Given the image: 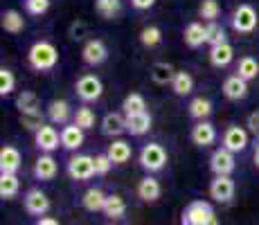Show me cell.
<instances>
[{
  "instance_id": "c3c4849f",
  "label": "cell",
  "mask_w": 259,
  "mask_h": 225,
  "mask_svg": "<svg viewBox=\"0 0 259 225\" xmlns=\"http://www.w3.org/2000/svg\"><path fill=\"white\" fill-rule=\"evenodd\" d=\"M255 167L259 169V147L255 149Z\"/></svg>"
},
{
  "instance_id": "f35d334b",
  "label": "cell",
  "mask_w": 259,
  "mask_h": 225,
  "mask_svg": "<svg viewBox=\"0 0 259 225\" xmlns=\"http://www.w3.org/2000/svg\"><path fill=\"white\" fill-rule=\"evenodd\" d=\"M198 14H201L203 21L214 23L219 18V14H221V7H219L217 0H203L201 7H198Z\"/></svg>"
},
{
  "instance_id": "bcb514c9",
  "label": "cell",
  "mask_w": 259,
  "mask_h": 225,
  "mask_svg": "<svg viewBox=\"0 0 259 225\" xmlns=\"http://www.w3.org/2000/svg\"><path fill=\"white\" fill-rule=\"evenodd\" d=\"M153 3H156V0H131V5H133L136 9H140V12H142V9L153 7Z\"/></svg>"
},
{
  "instance_id": "f1b7e54d",
  "label": "cell",
  "mask_w": 259,
  "mask_h": 225,
  "mask_svg": "<svg viewBox=\"0 0 259 225\" xmlns=\"http://www.w3.org/2000/svg\"><path fill=\"white\" fill-rule=\"evenodd\" d=\"M0 23H3L5 32H9V34H18V32H23V27H25L23 14L16 12V9H7V12L3 14V21Z\"/></svg>"
},
{
  "instance_id": "60d3db41",
  "label": "cell",
  "mask_w": 259,
  "mask_h": 225,
  "mask_svg": "<svg viewBox=\"0 0 259 225\" xmlns=\"http://www.w3.org/2000/svg\"><path fill=\"white\" fill-rule=\"evenodd\" d=\"M21 124L27 131H34L36 133L38 128L43 126V115H41V111L38 113H27V115H21Z\"/></svg>"
},
{
  "instance_id": "f546056e",
  "label": "cell",
  "mask_w": 259,
  "mask_h": 225,
  "mask_svg": "<svg viewBox=\"0 0 259 225\" xmlns=\"http://www.w3.org/2000/svg\"><path fill=\"white\" fill-rule=\"evenodd\" d=\"M16 108L21 111V115L38 113V111H41V102H38V97L34 93H29V90H23V93L16 97Z\"/></svg>"
},
{
  "instance_id": "8d00e7d4",
  "label": "cell",
  "mask_w": 259,
  "mask_h": 225,
  "mask_svg": "<svg viewBox=\"0 0 259 225\" xmlns=\"http://www.w3.org/2000/svg\"><path fill=\"white\" fill-rule=\"evenodd\" d=\"M95 122H97V117H95L93 108L81 106V108H77V111H74V124H77V126H81L83 131L95 128Z\"/></svg>"
},
{
  "instance_id": "ee69618b",
  "label": "cell",
  "mask_w": 259,
  "mask_h": 225,
  "mask_svg": "<svg viewBox=\"0 0 259 225\" xmlns=\"http://www.w3.org/2000/svg\"><path fill=\"white\" fill-rule=\"evenodd\" d=\"M68 36L72 38V41H83V38L88 36V25L81 21V18H77L72 25H70V29H68Z\"/></svg>"
},
{
  "instance_id": "e0dca14e",
  "label": "cell",
  "mask_w": 259,
  "mask_h": 225,
  "mask_svg": "<svg viewBox=\"0 0 259 225\" xmlns=\"http://www.w3.org/2000/svg\"><path fill=\"white\" fill-rule=\"evenodd\" d=\"M126 131V115L124 113H108L102 119V133L108 138H117Z\"/></svg>"
},
{
  "instance_id": "e575fe53",
  "label": "cell",
  "mask_w": 259,
  "mask_h": 225,
  "mask_svg": "<svg viewBox=\"0 0 259 225\" xmlns=\"http://www.w3.org/2000/svg\"><path fill=\"white\" fill-rule=\"evenodd\" d=\"M237 74L241 79H246V81H252V79L259 74V63H257V59H252V57H243L241 61H239V66H237Z\"/></svg>"
},
{
  "instance_id": "52a82bcc",
  "label": "cell",
  "mask_w": 259,
  "mask_h": 225,
  "mask_svg": "<svg viewBox=\"0 0 259 225\" xmlns=\"http://www.w3.org/2000/svg\"><path fill=\"white\" fill-rule=\"evenodd\" d=\"M237 162H235V153L228 151L226 147L217 149V151L210 156V169L214 176H230L235 171Z\"/></svg>"
},
{
  "instance_id": "836d02e7",
  "label": "cell",
  "mask_w": 259,
  "mask_h": 225,
  "mask_svg": "<svg viewBox=\"0 0 259 225\" xmlns=\"http://www.w3.org/2000/svg\"><path fill=\"white\" fill-rule=\"evenodd\" d=\"M122 111H124V115L144 113V111H147V102H144V97H142L140 93H131V95H126V97H124Z\"/></svg>"
},
{
  "instance_id": "f6af8a7d",
  "label": "cell",
  "mask_w": 259,
  "mask_h": 225,
  "mask_svg": "<svg viewBox=\"0 0 259 225\" xmlns=\"http://www.w3.org/2000/svg\"><path fill=\"white\" fill-rule=\"evenodd\" d=\"M246 126L250 128L255 135H259V111H255V113H250L248 115V122H246Z\"/></svg>"
},
{
  "instance_id": "83f0119b",
  "label": "cell",
  "mask_w": 259,
  "mask_h": 225,
  "mask_svg": "<svg viewBox=\"0 0 259 225\" xmlns=\"http://www.w3.org/2000/svg\"><path fill=\"white\" fill-rule=\"evenodd\" d=\"M104 214H106V218H111V221L122 218L124 214H126V203H124V198L117 196V194H111V196L106 198V205H104Z\"/></svg>"
},
{
  "instance_id": "6da1fadb",
  "label": "cell",
  "mask_w": 259,
  "mask_h": 225,
  "mask_svg": "<svg viewBox=\"0 0 259 225\" xmlns=\"http://www.w3.org/2000/svg\"><path fill=\"white\" fill-rule=\"evenodd\" d=\"M27 63L38 72L52 70L59 63V50L50 41H36L27 52Z\"/></svg>"
},
{
  "instance_id": "cb8c5ba5",
  "label": "cell",
  "mask_w": 259,
  "mask_h": 225,
  "mask_svg": "<svg viewBox=\"0 0 259 225\" xmlns=\"http://www.w3.org/2000/svg\"><path fill=\"white\" fill-rule=\"evenodd\" d=\"M106 153H108V158H111L115 164H124V162H128V160H131L133 149H131V144H128L126 140H115V142L108 144V151Z\"/></svg>"
},
{
  "instance_id": "484cf974",
  "label": "cell",
  "mask_w": 259,
  "mask_h": 225,
  "mask_svg": "<svg viewBox=\"0 0 259 225\" xmlns=\"http://www.w3.org/2000/svg\"><path fill=\"white\" fill-rule=\"evenodd\" d=\"M48 117L52 124H66L70 119V104L63 99H54L48 106Z\"/></svg>"
},
{
  "instance_id": "8992f818",
  "label": "cell",
  "mask_w": 259,
  "mask_h": 225,
  "mask_svg": "<svg viewBox=\"0 0 259 225\" xmlns=\"http://www.w3.org/2000/svg\"><path fill=\"white\" fill-rule=\"evenodd\" d=\"M68 176L77 183L91 180L95 176V158L91 156H72L68 160Z\"/></svg>"
},
{
  "instance_id": "4316f807",
  "label": "cell",
  "mask_w": 259,
  "mask_h": 225,
  "mask_svg": "<svg viewBox=\"0 0 259 225\" xmlns=\"http://www.w3.org/2000/svg\"><path fill=\"white\" fill-rule=\"evenodd\" d=\"M18 189H21V180L16 173H0V198L9 201L18 194Z\"/></svg>"
},
{
  "instance_id": "277c9868",
  "label": "cell",
  "mask_w": 259,
  "mask_h": 225,
  "mask_svg": "<svg viewBox=\"0 0 259 225\" xmlns=\"http://www.w3.org/2000/svg\"><path fill=\"white\" fill-rule=\"evenodd\" d=\"M259 16H257V9L252 5H239V7L232 12V27L239 34H250L257 29Z\"/></svg>"
},
{
  "instance_id": "4dcf8cb0",
  "label": "cell",
  "mask_w": 259,
  "mask_h": 225,
  "mask_svg": "<svg viewBox=\"0 0 259 225\" xmlns=\"http://www.w3.org/2000/svg\"><path fill=\"white\" fill-rule=\"evenodd\" d=\"M95 12L106 21H113L122 12V0H95Z\"/></svg>"
},
{
  "instance_id": "44dd1931",
  "label": "cell",
  "mask_w": 259,
  "mask_h": 225,
  "mask_svg": "<svg viewBox=\"0 0 259 225\" xmlns=\"http://www.w3.org/2000/svg\"><path fill=\"white\" fill-rule=\"evenodd\" d=\"M57 171H59V164L50 153H43V156L36 160V164H34V176L38 180H52L57 176Z\"/></svg>"
},
{
  "instance_id": "ac0fdd59",
  "label": "cell",
  "mask_w": 259,
  "mask_h": 225,
  "mask_svg": "<svg viewBox=\"0 0 259 225\" xmlns=\"http://www.w3.org/2000/svg\"><path fill=\"white\" fill-rule=\"evenodd\" d=\"M160 194H162V187H160V183H158V178L147 176L138 183V196H140L144 203H156L158 198H160Z\"/></svg>"
},
{
  "instance_id": "9a60e30c",
  "label": "cell",
  "mask_w": 259,
  "mask_h": 225,
  "mask_svg": "<svg viewBox=\"0 0 259 225\" xmlns=\"http://www.w3.org/2000/svg\"><path fill=\"white\" fill-rule=\"evenodd\" d=\"M83 128L77 126V124H68V126L61 128V147L68 149V151H77L79 147H83Z\"/></svg>"
},
{
  "instance_id": "7bdbcfd3",
  "label": "cell",
  "mask_w": 259,
  "mask_h": 225,
  "mask_svg": "<svg viewBox=\"0 0 259 225\" xmlns=\"http://www.w3.org/2000/svg\"><path fill=\"white\" fill-rule=\"evenodd\" d=\"M25 9L32 16H43L50 9V0H25Z\"/></svg>"
},
{
  "instance_id": "ba28073f",
  "label": "cell",
  "mask_w": 259,
  "mask_h": 225,
  "mask_svg": "<svg viewBox=\"0 0 259 225\" xmlns=\"http://www.w3.org/2000/svg\"><path fill=\"white\" fill-rule=\"evenodd\" d=\"M34 142H36L38 151L52 153L54 149H59V144H61V133L54 126H50V124H43V126L34 133Z\"/></svg>"
},
{
  "instance_id": "30bf717a",
  "label": "cell",
  "mask_w": 259,
  "mask_h": 225,
  "mask_svg": "<svg viewBox=\"0 0 259 225\" xmlns=\"http://www.w3.org/2000/svg\"><path fill=\"white\" fill-rule=\"evenodd\" d=\"M248 142H250V138H248V131L243 126H228L223 133V147L232 153L246 151Z\"/></svg>"
},
{
  "instance_id": "9c48e42d",
  "label": "cell",
  "mask_w": 259,
  "mask_h": 225,
  "mask_svg": "<svg viewBox=\"0 0 259 225\" xmlns=\"http://www.w3.org/2000/svg\"><path fill=\"white\" fill-rule=\"evenodd\" d=\"M210 196L217 203H230L235 198V180L230 176H214L210 183Z\"/></svg>"
},
{
  "instance_id": "5bb4252c",
  "label": "cell",
  "mask_w": 259,
  "mask_h": 225,
  "mask_svg": "<svg viewBox=\"0 0 259 225\" xmlns=\"http://www.w3.org/2000/svg\"><path fill=\"white\" fill-rule=\"evenodd\" d=\"M192 142L196 144V147H210V144L217 142V128H214L210 122L201 119V122L194 124V128H192Z\"/></svg>"
},
{
  "instance_id": "2e32d148",
  "label": "cell",
  "mask_w": 259,
  "mask_h": 225,
  "mask_svg": "<svg viewBox=\"0 0 259 225\" xmlns=\"http://www.w3.org/2000/svg\"><path fill=\"white\" fill-rule=\"evenodd\" d=\"M223 95L232 102H239V99H246L248 97V81L241 79L239 74H232L223 81Z\"/></svg>"
},
{
  "instance_id": "7a4b0ae2",
  "label": "cell",
  "mask_w": 259,
  "mask_h": 225,
  "mask_svg": "<svg viewBox=\"0 0 259 225\" xmlns=\"http://www.w3.org/2000/svg\"><path fill=\"white\" fill-rule=\"evenodd\" d=\"M140 164L149 173H156V171H160V169H165V164H167L165 147H162V144H156V142L144 144L142 151H140Z\"/></svg>"
},
{
  "instance_id": "7402d4cb",
  "label": "cell",
  "mask_w": 259,
  "mask_h": 225,
  "mask_svg": "<svg viewBox=\"0 0 259 225\" xmlns=\"http://www.w3.org/2000/svg\"><path fill=\"white\" fill-rule=\"evenodd\" d=\"M106 198H108V196H106V194H104L99 187H91L86 194H83L81 205H83V209H88V212H104Z\"/></svg>"
},
{
  "instance_id": "74e56055",
  "label": "cell",
  "mask_w": 259,
  "mask_h": 225,
  "mask_svg": "<svg viewBox=\"0 0 259 225\" xmlns=\"http://www.w3.org/2000/svg\"><path fill=\"white\" fill-rule=\"evenodd\" d=\"M205 34H207V45H210V48H214V45L226 43V29H223L217 21L205 25Z\"/></svg>"
},
{
  "instance_id": "ab89813d",
  "label": "cell",
  "mask_w": 259,
  "mask_h": 225,
  "mask_svg": "<svg viewBox=\"0 0 259 225\" xmlns=\"http://www.w3.org/2000/svg\"><path fill=\"white\" fill-rule=\"evenodd\" d=\"M14 88H16V77L9 68H3L0 70V95L7 97V95L14 93Z\"/></svg>"
},
{
  "instance_id": "d6986e66",
  "label": "cell",
  "mask_w": 259,
  "mask_h": 225,
  "mask_svg": "<svg viewBox=\"0 0 259 225\" xmlns=\"http://www.w3.org/2000/svg\"><path fill=\"white\" fill-rule=\"evenodd\" d=\"M232 59H235V50H232L230 43H221V45H214L210 48V63L214 68H226L232 63Z\"/></svg>"
},
{
  "instance_id": "4fadbf2b",
  "label": "cell",
  "mask_w": 259,
  "mask_h": 225,
  "mask_svg": "<svg viewBox=\"0 0 259 225\" xmlns=\"http://www.w3.org/2000/svg\"><path fill=\"white\" fill-rule=\"evenodd\" d=\"M21 162L23 158L16 147L7 144V147L0 149V173H16L21 169Z\"/></svg>"
},
{
  "instance_id": "8fae6325",
  "label": "cell",
  "mask_w": 259,
  "mask_h": 225,
  "mask_svg": "<svg viewBox=\"0 0 259 225\" xmlns=\"http://www.w3.org/2000/svg\"><path fill=\"white\" fill-rule=\"evenodd\" d=\"M25 203V212L32 214V216H46L48 209H50V198L41 189H29L23 198Z\"/></svg>"
},
{
  "instance_id": "d4e9b609",
  "label": "cell",
  "mask_w": 259,
  "mask_h": 225,
  "mask_svg": "<svg viewBox=\"0 0 259 225\" xmlns=\"http://www.w3.org/2000/svg\"><path fill=\"white\" fill-rule=\"evenodd\" d=\"M174 77H176V70L171 68V63L158 61V63L151 66V81L158 83V86H167V83H171Z\"/></svg>"
},
{
  "instance_id": "d6a6232c",
  "label": "cell",
  "mask_w": 259,
  "mask_h": 225,
  "mask_svg": "<svg viewBox=\"0 0 259 225\" xmlns=\"http://www.w3.org/2000/svg\"><path fill=\"white\" fill-rule=\"evenodd\" d=\"M189 115H192L194 119H205L212 115V102L205 97H194L192 102H189Z\"/></svg>"
},
{
  "instance_id": "b9f144b4",
  "label": "cell",
  "mask_w": 259,
  "mask_h": 225,
  "mask_svg": "<svg viewBox=\"0 0 259 225\" xmlns=\"http://www.w3.org/2000/svg\"><path fill=\"white\" fill-rule=\"evenodd\" d=\"M113 160L108 158V153H99V156H95V176H106L108 171L113 169Z\"/></svg>"
},
{
  "instance_id": "681fc988",
  "label": "cell",
  "mask_w": 259,
  "mask_h": 225,
  "mask_svg": "<svg viewBox=\"0 0 259 225\" xmlns=\"http://www.w3.org/2000/svg\"><path fill=\"white\" fill-rule=\"evenodd\" d=\"M207 225H221V223H219V218H217V216H214V218H212V221H210V223H207Z\"/></svg>"
},
{
  "instance_id": "ffe728a7",
  "label": "cell",
  "mask_w": 259,
  "mask_h": 225,
  "mask_svg": "<svg viewBox=\"0 0 259 225\" xmlns=\"http://www.w3.org/2000/svg\"><path fill=\"white\" fill-rule=\"evenodd\" d=\"M183 41H185V45H187V48H192V50H196V48H201L203 43H207L205 25L189 23L185 27V32H183Z\"/></svg>"
},
{
  "instance_id": "7c38bea8",
  "label": "cell",
  "mask_w": 259,
  "mask_h": 225,
  "mask_svg": "<svg viewBox=\"0 0 259 225\" xmlns=\"http://www.w3.org/2000/svg\"><path fill=\"white\" fill-rule=\"evenodd\" d=\"M81 59L88 63V66H102L104 61L108 59V48L104 41L99 38H91L81 50Z\"/></svg>"
},
{
  "instance_id": "3957f363",
  "label": "cell",
  "mask_w": 259,
  "mask_h": 225,
  "mask_svg": "<svg viewBox=\"0 0 259 225\" xmlns=\"http://www.w3.org/2000/svg\"><path fill=\"white\" fill-rule=\"evenodd\" d=\"M214 216H217V214H214V209H212L210 203L194 201V203H189L187 207H185L181 223L183 225H207Z\"/></svg>"
},
{
  "instance_id": "1f68e13d",
  "label": "cell",
  "mask_w": 259,
  "mask_h": 225,
  "mask_svg": "<svg viewBox=\"0 0 259 225\" xmlns=\"http://www.w3.org/2000/svg\"><path fill=\"white\" fill-rule=\"evenodd\" d=\"M171 88L178 97H187V95L194 90V77L189 72H185V70H181V72H176V77H174Z\"/></svg>"
},
{
  "instance_id": "7dc6e473",
  "label": "cell",
  "mask_w": 259,
  "mask_h": 225,
  "mask_svg": "<svg viewBox=\"0 0 259 225\" xmlns=\"http://www.w3.org/2000/svg\"><path fill=\"white\" fill-rule=\"evenodd\" d=\"M36 225H59L57 218H52V216H41L36 221Z\"/></svg>"
},
{
  "instance_id": "5b68a950",
  "label": "cell",
  "mask_w": 259,
  "mask_h": 225,
  "mask_svg": "<svg viewBox=\"0 0 259 225\" xmlns=\"http://www.w3.org/2000/svg\"><path fill=\"white\" fill-rule=\"evenodd\" d=\"M74 90H77V97L81 99V102L91 104V102H97V99L102 97L104 83H102V79L95 77V74H83V77L77 79Z\"/></svg>"
},
{
  "instance_id": "d590c367",
  "label": "cell",
  "mask_w": 259,
  "mask_h": 225,
  "mask_svg": "<svg viewBox=\"0 0 259 225\" xmlns=\"http://www.w3.org/2000/svg\"><path fill=\"white\" fill-rule=\"evenodd\" d=\"M160 41H162V29L156 27V25H149L140 32V43L144 48H156V45H160Z\"/></svg>"
},
{
  "instance_id": "603a6c76",
  "label": "cell",
  "mask_w": 259,
  "mask_h": 225,
  "mask_svg": "<svg viewBox=\"0 0 259 225\" xmlns=\"http://www.w3.org/2000/svg\"><path fill=\"white\" fill-rule=\"evenodd\" d=\"M151 128V115L147 111L138 115H126V131L131 135H144Z\"/></svg>"
}]
</instances>
